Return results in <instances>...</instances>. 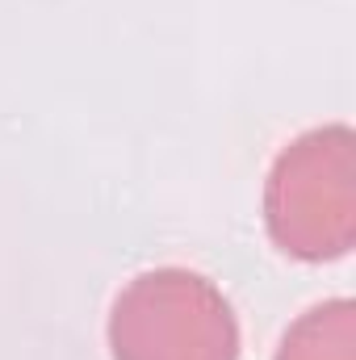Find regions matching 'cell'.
Segmentation results:
<instances>
[{
	"label": "cell",
	"instance_id": "obj_2",
	"mask_svg": "<svg viewBox=\"0 0 356 360\" xmlns=\"http://www.w3.org/2000/svg\"><path fill=\"white\" fill-rule=\"evenodd\" d=\"M109 352L113 360H239V323L201 272L151 269L117 293Z\"/></svg>",
	"mask_w": 356,
	"mask_h": 360
},
{
	"label": "cell",
	"instance_id": "obj_3",
	"mask_svg": "<svg viewBox=\"0 0 356 360\" xmlns=\"http://www.w3.org/2000/svg\"><path fill=\"white\" fill-rule=\"evenodd\" d=\"M276 360H356V314L348 297L306 310L285 335Z\"/></svg>",
	"mask_w": 356,
	"mask_h": 360
},
{
	"label": "cell",
	"instance_id": "obj_1",
	"mask_svg": "<svg viewBox=\"0 0 356 360\" xmlns=\"http://www.w3.org/2000/svg\"><path fill=\"white\" fill-rule=\"evenodd\" d=\"M272 243L298 260H340L356 239V147L348 126L293 139L265 180Z\"/></svg>",
	"mask_w": 356,
	"mask_h": 360
}]
</instances>
